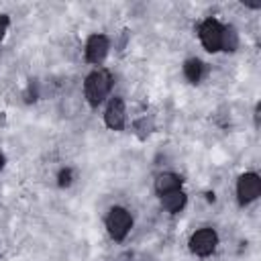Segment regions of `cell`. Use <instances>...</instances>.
<instances>
[{
	"label": "cell",
	"mask_w": 261,
	"mask_h": 261,
	"mask_svg": "<svg viewBox=\"0 0 261 261\" xmlns=\"http://www.w3.org/2000/svg\"><path fill=\"white\" fill-rule=\"evenodd\" d=\"M112 75L108 69H102V67H96L92 69L86 80H84V98L90 106H98L106 100V96L110 94L112 90Z\"/></svg>",
	"instance_id": "6da1fadb"
},
{
	"label": "cell",
	"mask_w": 261,
	"mask_h": 261,
	"mask_svg": "<svg viewBox=\"0 0 261 261\" xmlns=\"http://www.w3.org/2000/svg\"><path fill=\"white\" fill-rule=\"evenodd\" d=\"M104 224H106V230H108L110 239H114V241H124L126 234H128L130 228H133V216H130V212H128L126 208L114 206V208L108 210Z\"/></svg>",
	"instance_id": "7a4b0ae2"
},
{
	"label": "cell",
	"mask_w": 261,
	"mask_h": 261,
	"mask_svg": "<svg viewBox=\"0 0 261 261\" xmlns=\"http://www.w3.org/2000/svg\"><path fill=\"white\" fill-rule=\"evenodd\" d=\"M190 251L198 257H208L216 251V245H218V234L214 228L210 226H204V228H198L196 232H192L190 241Z\"/></svg>",
	"instance_id": "3957f363"
},
{
	"label": "cell",
	"mask_w": 261,
	"mask_h": 261,
	"mask_svg": "<svg viewBox=\"0 0 261 261\" xmlns=\"http://www.w3.org/2000/svg\"><path fill=\"white\" fill-rule=\"evenodd\" d=\"M222 31H224V24H220L216 18H206V20L200 24L198 37H200L202 47H204L208 53L220 51V47H222Z\"/></svg>",
	"instance_id": "277c9868"
},
{
	"label": "cell",
	"mask_w": 261,
	"mask_h": 261,
	"mask_svg": "<svg viewBox=\"0 0 261 261\" xmlns=\"http://www.w3.org/2000/svg\"><path fill=\"white\" fill-rule=\"evenodd\" d=\"M110 51V41L106 35L102 33H94L88 37L86 41V47H84V55H86V61L92 63V65H100L106 55Z\"/></svg>",
	"instance_id": "5b68a950"
},
{
	"label": "cell",
	"mask_w": 261,
	"mask_h": 261,
	"mask_svg": "<svg viewBox=\"0 0 261 261\" xmlns=\"http://www.w3.org/2000/svg\"><path fill=\"white\" fill-rule=\"evenodd\" d=\"M259 194H261V177L257 173L247 171L237 179V198L241 204H249L257 200Z\"/></svg>",
	"instance_id": "8992f818"
},
{
	"label": "cell",
	"mask_w": 261,
	"mask_h": 261,
	"mask_svg": "<svg viewBox=\"0 0 261 261\" xmlns=\"http://www.w3.org/2000/svg\"><path fill=\"white\" fill-rule=\"evenodd\" d=\"M124 122H126V106H124V100L120 96H114L110 98V102L106 104V110H104V124L110 128V130H122L124 128Z\"/></svg>",
	"instance_id": "52a82bcc"
},
{
	"label": "cell",
	"mask_w": 261,
	"mask_h": 261,
	"mask_svg": "<svg viewBox=\"0 0 261 261\" xmlns=\"http://www.w3.org/2000/svg\"><path fill=\"white\" fill-rule=\"evenodd\" d=\"M155 192L159 196L163 194H169V192H175V190H181V177L173 171H163L155 177V184H153Z\"/></svg>",
	"instance_id": "ba28073f"
},
{
	"label": "cell",
	"mask_w": 261,
	"mask_h": 261,
	"mask_svg": "<svg viewBox=\"0 0 261 261\" xmlns=\"http://www.w3.org/2000/svg\"><path fill=\"white\" fill-rule=\"evenodd\" d=\"M188 202V196L184 190H175V192H169V194H163L161 196V208L169 214H177L179 210H184Z\"/></svg>",
	"instance_id": "9c48e42d"
},
{
	"label": "cell",
	"mask_w": 261,
	"mask_h": 261,
	"mask_svg": "<svg viewBox=\"0 0 261 261\" xmlns=\"http://www.w3.org/2000/svg\"><path fill=\"white\" fill-rule=\"evenodd\" d=\"M184 75L190 84H198L204 75V63L198 57H190L184 61Z\"/></svg>",
	"instance_id": "30bf717a"
},
{
	"label": "cell",
	"mask_w": 261,
	"mask_h": 261,
	"mask_svg": "<svg viewBox=\"0 0 261 261\" xmlns=\"http://www.w3.org/2000/svg\"><path fill=\"white\" fill-rule=\"evenodd\" d=\"M237 47H239V33H237V29L234 27H224V31H222V47L220 49L232 53V51H237Z\"/></svg>",
	"instance_id": "8fae6325"
},
{
	"label": "cell",
	"mask_w": 261,
	"mask_h": 261,
	"mask_svg": "<svg viewBox=\"0 0 261 261\" xmlns=\"http://www.w3.org/2000/svg\"><path fill=\"white\" fill-rule=\"evenodd\" d=\"M57 179H59V186H69L71 184V169H61Z\"/></svg>",
	"instance_id": "7c38bea8"
},
{
	"label": "cell",
	"mask_w": 261,
	"mask_h": 261,
	"mask_svg": "<svg viewBox=\"0 0 261 261\" xmlns=\"http://www.w3.org/2000/svg\"><path fill=\"white\" fill-rule=\"evenodd\" d=\"M8 24H10L8 14H0V43L4 41V35H6V31H8Z\"/></svg>",
	"instance_id": "4fadbf2b"
},
{
	"label": "cell",
	"mask_w": 261,
	"mask_h": 261,
	"mask_svg": "<svg viewBox=\"0 0 261 261\" xmlns=\"http://www.w3.org/2000/svg\"><path fill=\"white\" fill-rule=\"evenodd\" d=\"M4 167V155H2V151H0V169Z\"/></svg>",
	"instance_id": "5bb4252c"
}]
</instances>
